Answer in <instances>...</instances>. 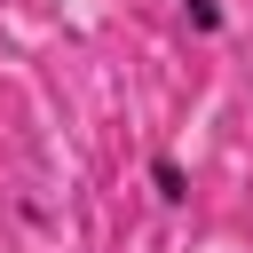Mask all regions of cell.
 I'll list each match as a JSON object with an SVG mask.
<instances>
[{
	"label": "cell",
	"instance_id": "obj_2",
	"mask_svg": "<svg viewBox=\"0 0 253 253\" xmlns=\"http://www.w3.org/2000/svg\"><path fill=\"white\" fill-rule=\"evenodd\" d=\"M174 8H182V24H190L198 40H221V32H229V0H174Z\"/></svg>",
	"mask_w": 253,
	"mask_h": 253
},
{
	"label": "cell",
	"instance_id": "obj_1",
	"mask_svg": "<svg viewBox=\"0 0 253 253\" xmlns=\"http://www.w3.org/2000/svg\"><path fill=\"white\" fill-rule=\"evenodd\" d=\"M142 182H150V198H158V206H182V198H190V174H182V158H174V150H150Z\"/></svg>",
	"mask_w": 253,
	"mask_h": 253
}]
</instances>
